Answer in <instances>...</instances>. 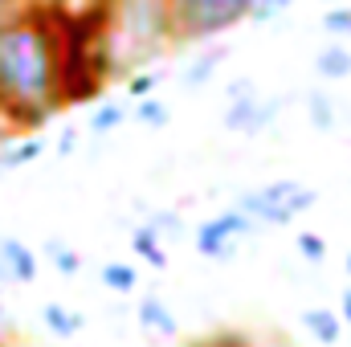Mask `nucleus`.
Instances as JSON below:
<instances>
[{
	"instance_id": "nucleus-1",
	"label": "nucleus",
	"mask_w": 351,
	"mask_h": 347,
	"mask_svg": "<svg viewBox=\"0 0 351 347\" xmlns=\"http://www.w3.org/2000/svg\"><path fill=\"white\" fill-rule=\"evenodd\" d=\"M66 110V29L49 12H0V119L41 127Z\"/></svg>"
},
{
	"instance_id": "nucleus-2",
	"label": "nucleus",
	"mask_w": 351,
	"mask_h": 347,
	"mask_svg": "<svg viewBox=\"0 0 351 347\" xmlns=\"http://www.w3.org/2000/svg\"><path fill=\"white\" fill-rule=\"evenodd\" d=\"M258 0H164L168 41H213L254 16Z\"/></svg>"
},
{
	"instance_id": "nucleus-3",
	"label": "nucleus",
	"mask_w": 351,
	"mask_h": 347,
	"mask_svg": "<svg viewBox=\"0 0 351 347\" xmlns=\"http://www.w3.org/2000/svg\"><path fill=\"white\" fill-rule=\"evenodd\" d=\"M311 204H315V188H306L298 180H274V184H262V188L237 196V208H245L258 225H290Z\"/></svg>"
},
{
	"instance_id": "nucleus-4",
	"label": "nucleus",
	"mask_w": 351,
	"mask_h": 347,
	"mask_svg": "<svg viewBox=\"0 0 351 347\" xmlns=\"http://www.w3.org/2000/svg\"><path fill=\"white\" fill-rule=\"evenodd\" d=\"M254 217L245 213V208H225V213H217V217H208L200 229H196V254L200 258H229L233 254V246L245 237V233H254Z\"/></svg>"
},
{
	"instance_id": "nucleus-5",
	"label": "nucleus",
	"mask_w": 351,
	"mask_h": 347,
	"mask_svg": "<svg viewBox=\"0 0 351 347\" xmlns=\"http://www.w3.org/2000/svg\"><path fill=\"white\" fill-rule=\"evenodd\" d=\"M282 102L278 98H262L254 82H237L229 90V115H225V127L229 131H241V135H258L265 131L274 119H278Z\"/></svg>"
},
{
	"instance_id": "nucleus-6",
	"label": "nucleus",
	"mask_w": 351,
	"mask_h": 347,
	"mask_svg": "<svg viewBox=\"0 0 351 347\" xmlns=\"http://www.w3.org/2000/svg\"><path fill=\"white\" fill-rule=\"evenodd\" d=\"M0 270L12 282H33L37 278V254L21 237H0Z\"/></svg>"
},
{
	"instance_id": "nucleus-7",
	"label": "nucleus",
	"mask_w": 351,
	"mask_h": 347,
	"mask_svg": "<svg viewBox=\"0 0 351 347\" xmlns=\"http://www.w3.org/2000/svg\"><path fill=\"white\" fill-rule=\"evenodd\" d=\"M139 327H147V331H156V335H176V315H172V307L160 298V294H143L139 298Z\"/></svg>"
},
{
	"instance_id": "nucleus-8",
	"label": "nucleus",
	"mask_w": 351,
	"mask_h": 347,
	"mask_svg": "<svg viewBox=\"0 0 351 347\" xmlns=\"http://www.w3.org/2000/svg\"><path fill=\"white\" fill-rule=\"evenodd\" d=\"M302 327L319 339L323 347L339 344V331H343V315L339 311H327V307H315V311H306L302 315Z\"/></svg>"
},
{
	"instance_id": "nucleus-9",
	"label": "nucleus",
	"mask_w": 351,
	"mask_h": 347,
	"mask_svg": "<svg viewBox=\"0 0 351 347\" xmlns=\"http://www.w3.org/2000/svg\"><path fill=\"white\" fill-rule=\"evenodd\" d=\"M41 323H45L53 335H62V339H70V335H78V331L86 327V319H82L78 311L62 307V302H45V307H41Z\"/></svg>"
},
{
	"instance_id": "nucleus-10",
	"label": "nucleus",
	"mask_w": 351,
	"mask_h": 347,
	"mask_svg": "<svg viewBox=\"0 0 351 347\" xmlns=\"http://www.w3.org/2000/svg\"><path fill=\"white\" fill-rule=\"evenodd\" d=\"M315 70H319V78H327V82H339V78H348V74H351V49L343 45V41H335V45L319 49V58H315Z\"/></svg>"
},
{
	"instance_id": "nucleus-11",
	"label": "nucleus",
	"mask_w": 351,
	"mask_h": 347,
	"mask_svg": "<svg viewBox=\"0 0 351 347\" xmlns=\"http://www.w3.org/2000/svg\"><path fill=\"white\" fill-rule=\"evenodd\" d=\"M131 250H135V258H143L147 265H156V270L168 265V254H164V246H160V237H156V225H139V229L131 233Z\"/></svg>"
},
{
	"instance_id": "nucleus-12",
	"label": "nucleus",
	"mask_w": 351,
	"mask_h": 347,
	"mask_svg": "<svg viewBox=\"0 0 351 347\" xmlns=\"http://www.w3.org/2000/svg\"><path fill=\"white\" fill-rule=\"evenodd\" d=\"M45 152V139L41 135H25V139H16V143H8L4 152H0V168H25V164H33L37 156Z\"/></svg>"
},
{
	"instance_id": "nucleus-13",
	"label": "nucleus",
	"mask_w": 351,
	"mask_h": 347,
	"mask_svg": "<svg viewBox=\"0 0 351 347\" xmlns=\"http://www.w3.org/2000/svg\"><path fill=\"white\" fill-rule=\"evenodd\" d=\"M306 115H311V123H315L319 131H331L335 119H339V106H335V98H331L327 90H311V94H306Z\"/></svg>"
},
{
	"instance_id": "nucleus-14",
	"label": "nucleus",
	"mask_w": 351,
	"mask_h": 347,
	"mask_svg": "<svg viewBox=\"0 0 351 347\" xmlns=\"http://www.w3.org/2000/svg\"><path fill=\"white\" fill-rule=\"evenodd\" d=\"M221 62H225V53H221V49H208V53L192 58V62H188V70H184V86H188V90L204 86V82L217 74V66H221Z\"/></svg>"
},
{
	"instance_id": "nucleus-15",
	"label": "nucleus",
	"mask_w": 351,
	"mask_h": 347,
	"mask_svg": "<svg viewBox=\"0 0 351 347\" xmlns=\"http://www.w3.org/2000/svg\"><path fill=\"white\" fill-rule=\"evenodd\" d=\"M102 286L114 290V294H131V290L139 286V274H135V265H127V261H106V265H102Z\"/></svg>"
},
{
	"instance_id": "nucleus-16",
	"label": "nucleus",
	"mask_w": 351,
	"mask_h": 347,
	"mask_svg": "<svg viewBox=\"0 0 351 347\" xmlns=\"http://www.w3.org/2000/svg\"><path fill=\"white\" fill-rule=\"evenodd\" d=\"M45 261L58 270V274H78L82 270V258H78V250H70L66 241H45Z\"/></svg>"
},
{
	"instance_id": "nucleus-17",
	"label": "nucleus",
	"mask_w": 351,
	"mask_h": 347,
	"mask_svg": "<svg viewBox=\"0 0 351 347\" xmlns=\"http://www.w3.org/2000/svg\"><path fill=\"white\" fill-rule=\"evenodd\" d=\"M123 119H127L123 102H102V106L94 110V119H90V131H98V135H102V131H114Z\"/></svg>"
},
{
	"instance_id": "nucleus-18",
	"label": "nucleus",
	"mask_w": 351,
	"mask_h": 347,
	"mask_svg": "<svg viewBox=\"0 0 351 347\" xmlns=\"http://www.w3.org/2000/svg\"><path fill=\"white\" fill-rule=\"evenodd\" d=\"M135 119L143 127H164L168 123V106L160 98H143V102H135Z\"/></svg>"
},
{
	"instance_id": "nucleus-19",
	"label": "nucleus",
	"mask_w": 351,
	"mask_h": 347,
	"mask_svg": "<svg viewBox=\"0 0 351 347\" xmlns=\"http://www.w3.org/2000/svg\"><path fill=\"white\" fill-rule=\"evenodd\" d=\"M323 29H327L331 37H351V8H331V12L323 16Z\"/></svg>"
},
{
	"instance_id": "nucleus-20",
	"label": "nucleus",
	"mask_w": 351,
	"mask_h": 347,
	"mask_svg": "<svg viewBox=\"0 0 351 347\" xmlns=\"http://www.w3.org/2000/svg\"><path fill=\"white\" fill-rule=\"evenodd\" d=\"M298 254L306 261H323L327 258V241L319 233H298Z\"/></svg>"
},
{
	"instance_id": "nucleus-21",
	"label": "nucleus",
	"mask_w": 351,
	"mask_h": 347,
	"mask_svg": "<svg viewBox=\"0 0 351 347\" xmlns=\"http://www.w3.org/2000/svg\"><path fill=\"white\" fill-rule=\"evenodd\" d=\"M152 90H156V74H152V70H143V74H131V78H127V94H131L135 102L152 98Z\"/></svg>"
},
{
	"instance_id": "nucleus-22",
	"label": "nucleus",
	"mask_w": 351,
	"mask_h": 347,
	"mask_svg": "<svg viewBox=\"0 0 351 347\" xmlns=\"http://www.w3.org/2000/svg\"><path fill=\"white\" fill-rule=\"evenodd\" d=\"M286 4H290V0H258V4H254V16H250V21L265 25V21H274L278 12H286Z\"/></svg>"
},
{
	"instance_id": "nucleus-23",
	"label": "nucleus",
	"mask_w": 351,
	"mask_h": 347,
	"mask_svg": "<svg viewBox=\"0 0 351 347\" xmlns=\"http://www.w3.org/2000/svg\"><path fill=\"white\" fill-rule=\"evenodd\" d=\"M74 147H78V127H66L58 135V156H74Z\"/></svg>"
},
{
	"instance_id": "nucleus-24",
	"label": "nucleus",
	"mask_w": 351,
	"mask_h": 347,
	"mask_svg": "<svg viewBox=\"0 0 351 347\" xmlns=\"http://www.w3.org/2000/svg\"><path fill=\"white\" fill-rule=\"evenodd\" d=\"M192 347H250L245 339H237V335H213V339H200V344Z\"/></svg>"
},
{
	"instance_id": "nucleus-25",
	"label": "nucleus",
	"mask_w": 351,
	"mask_h": 347,
	"mask_svg": "<svg viewBox=\"0 0 351 347\" xmlns=\"http://www.w3.org/2000/svg\"><path fill=\"white\" fill-rule=\"evenodd\" d=\"M152 225H156V233L160 229H176L180 233V217H172V213H160V221H152Z\"/></svg>"
},
{
	"instance_id": "nucleus-26",
	"label": "nucleus",
	"mask_w": 351,
	"mask_h": 347,
	"mask_svg": "<svg viewBox=\"0 0 351 347\" xmlns=\"http://www.w3.org/2000/svg\"><path fill=\"white\" fill-rule=\"evenodd\" d=\"M339 315H343V323H351V286L339 294Z\"/></svg>"
},
{
	"instance_id": "nucleus-27",
	"label": "nucleus",
	"mask_w": 351,
	"mask_h": 347,
	"mask_svg": "<svg viewBox=\"0 0 351 347\" xmlns=\"http://www.w3.org/2000/svg\"><path fill=\"white\" fill-rule=\"evenodd\" d=\"M21 4H25V0H0V12H16Z\"/></svg>"
},
{
	"instance_id": "nucleus-28",
	"label": "nucleus",
	"mask_w": 351,
	"mask_h": 347,
	"mask_svg": "<svg viewBox=\"0 0 351 347\" xmlns=\"http://www.w3.org/2000/svg\"><path fill=\"white\" fill-rule=\"evenodd\" d=\"M8 131H16V127H8V123L0 119V152H4V139H8Z\"/></svg>"
},
{
	"instance_id": "nucleus-29",
	"label": "nucleus",
	"mask_w": 351,
	"mask_h": 347,
	"mask_svg": "<svg viewBox=\"0 0 351 347\" xmlns=\"http://www.w3.org/2000/svg\"><path fill=\"white\" fill-rule=\"evenodd\" d=\"M348 274H351V254H348Z\"/></svg>"
},
{
	"instance_id": "nucleus-30",
	"label": "nucleus",
	"mask_w": 351,
	"mask_h": 347,
	"mask_svg": "<svg viewBox=\"0 0 351 347\" xmlns=\"http://www.w3.org/2000/svg\"><path fill=\"white\" fill-rule=\"evenodd\" d=\"M0 315H4V307H0Z\"/></svg>"
}]
</instances>
